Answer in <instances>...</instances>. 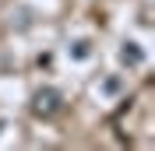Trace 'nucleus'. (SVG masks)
I'll return each mask as SVG.
<instances>
[{
	"instance_id": "obj_1",
	"label": "nucleus",
	"mask_w": 155,
	"mask_h": 151,
	"mask_svg": "<svg viewBox=\"0 0 155 151\" xmlns=\"http://www.w3.org/2000/svg\"><path fill=\"white\" fill-rule=\"evenodd\" d=\"M35 116H42V120H49V116H57L60 109H64V95L57 92V88H39L35 95H32V105H28Z\"/></svg>"
},
{
	"instance_id": "obj_2",
	"label": "nucleus",
	"mask_w": 155,
	"mask_h": 151,
	"mask_svg": "<svg viewBox=\"0 0 155 151\" xmlns=\"http://www.w3.org/2000/svg\"><path fill=\"white\" fill-rule=\"evenodd\" d=\"M120 60H124L127 67H141V63H145V49L137 46V42H124V49H120Z\"/></svg>"
},
{
	"instance_id": "obj_3",
	"label": "nucleus",
	"mask_w": 155,
	"mask_h": 151,
	"mask_svg": "<svg viewBox=\"0 0 155 151\" xmlns=\"http://www.w3.org/2000/svg\"><path fill=\"white\" fill-rule=\"evenodd\" d=\"M71 56L74 60H88L92 56V42H88V39H78L74 46H71Z\"/></svg>"
},
{
	"instance_id": "obj_4",
	"label": "nucleus",
	"mask_w": 155,
	"mask_h": 151,
	"mask_svg": "<svg viewBox=\"0 0 155 151\" xmlns=\"http://www.w3.org/2000/svg\"><path fill=\"white\" fill-rule=\"evenodd\" d=\"M120 88H124V81H120V77H106V81H102V92H109V95H116Z\"/></svg>"
}]
</instances>
